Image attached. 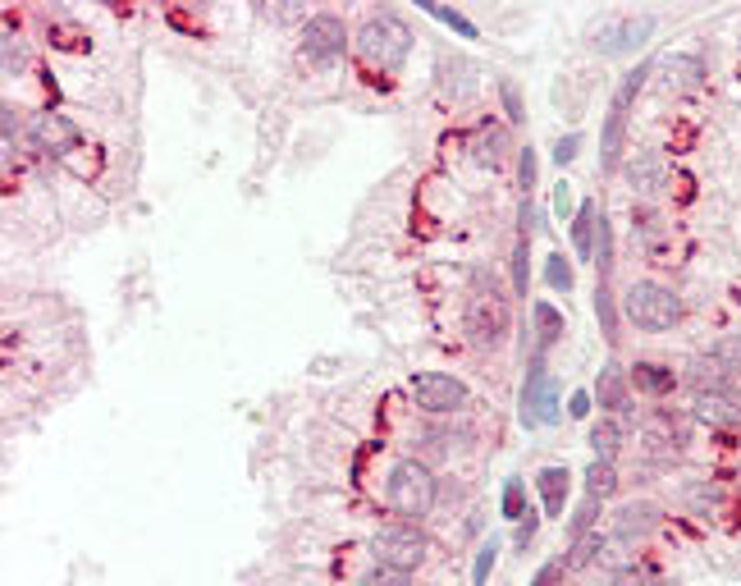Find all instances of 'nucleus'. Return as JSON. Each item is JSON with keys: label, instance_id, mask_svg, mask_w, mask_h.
Returning <instances> with one entry per match:
<instances>
[{"label": "nucleus", "instance_id": "36", "mask_svg": "<svg viewBox=\"0 0 741 586\" xmlns=\"http://www.w3.org/2000/svg\"><path fill=\"white\" fill-rule=\"evenodd\" d=\"M568 413H572V417H586V413H591V394H586V390H577V394H572Z\"/></svg>", "mask_w": 741, "mask_h": 586}, {"label": "nucleus", "instance_id": "16", "mask_svg": "<svg viewBox=\"0 0 741 586\" xmlns=\"http://www.w3.org/2000/svg\"><path fill=\"white\" fill-rule=\"evenodd\" d=\"M531 321H536V353H549V348L563 339V316L554 303H536L531 307Z\"/></svg>", "mask_w": 741, "mask_h": 586}, {"label": "nucleus", "instance_id": "20", "mask_svg": "<svg viewBox=\"0 0 741 586\" xmlns=\"http://www.w3.org/2000/svg\"><path fill=\"white\" fill-rule=\"evenodd\" d=\"M623 124H627V110H623V106H609V120H604V142H600L604 170H613V165H618V147H623Z\"/></svg>", "mask_w": 741, "mask_h": 586}, {"label": "nucleus", "instance_id": "15", "mask_svg": "<svg viewBox=\"0 0 741 586\" xmlns=\"http://www.w3.org/2000/svg\"><path fill=\"white\" fill-rule=\"evenodd\" d=\"M595 229H600V207L595 202H581L577 216H572V243L586 261H595Z\"/></svg>", "mask_w": 741, "mask_h": 586}, {"label": "nucleus", "instance_id": "31", "mask_svg": "<svg viewBox=\"0 0 741 586\" xmlns=\"http://www.w3.org/2000/svg\"><path fill=\"white\" fill-rule=\"evenodd\" d=\"M517 184H522L527 197H531V188H536V152H531V147L517 156Z\"/></svg>", "mask_w": 741, "mask_h": 586}, {"label": "nucleus", "instance_id": "38", "mask_svg": "<svg viewBox=\"0 0 741 586\" xmlns=\"http://www.w3.org/2000/svg\"><path fill=\"white\" fill-rule=\"evenodd\" d=\"M618 586H655V582H645L641 568H623V573H618Z\"/></svg>", "mask_w": 741, "mask_h": 586}, {"label": "nucleus", "instance_id": "37", "mask_svg": "<svg viewBox=\"0 0 741 586\" xmlns=\"http://www.w3.org/2000/svg\"><path fill=\"white\" fill-rule=\"evenodd\" d=\"M554 211H559V216L572 211V184H559V193H554Z\"/></svg>", "mask_w": 741, "mask_h": 586}, {"label": "nucleus", "instance_id": "2", "mask_svg": "<svg viewBox=\"0 0 741 586\" xmlns=\"http://www.w3.org/2000/svg\"><path fill=\"white\" fill-rule=\"evenodd\" d=\"M623 312L636 330H673L682 321V298H677L668 284H655V280H636L632 289L623 293Z\"/></svg>", "mask_w": 741, "mask_h": 586}, {"label": "nucleus", "instance_id": "34", "mask_svg": "<svg viewBox=\"0 0 741 586\" xmlns=\"http://www.w3.org/2000/svg\"><path fill=\"white\" fill-rule=\"evenodd\" d=\"M536 527H540V518H536V513H522V518H517V545H522V550H527V545H531V536H536Z\"/></svg>", "mask_w": 741, "mask_h": 586}, {"label": "nucleus", "instance_id": "33", "mask_svg": "<svg viewBox=\"0 0 741 586\" xmlns=\"http://www.w3.org/2000/svg\"><path fill=\"white\" fill-rule=\"evenodd\" d=\"M559 577H563V559H549V564L531 577V586H559Z\"/></svg>", "mask_w": 741, "mask_h": 586}, {"label": "nucleus", "instance_id": "24", "mask_svg": "<svg viewBox=\"0 0 741 586\" xmlns=\"http://www.w3.org/2000/svg\"><path fill=\"white\" fill-rule=\"evenodd\" d=\"M545 280H549V289L572 293V284H577V275H572V261L563 257V252H554V257H549V266H545Z\"/></svg>", "mask_w": 741, "mask_h": 586}, {"label": "nucleus", "instance_id": "9", "mask_svg": "<svg viewBox=\"0 0 741 586\" xmlns=\"http://www.w3.org/2000/svg\"><path fill=\"white\" fill-rule=\"evenodd\" d=\"M650 74L659 78L664 92H696V87L705 83V65H700V55H687V51H673V55H664V60H655Z\"/></svg>", "mask_w": 741, "mask_h": 586}, {"label": "nucleus", "instance_id": "10", "mask_svg": "<svg viewBox=\"0 0 741 586\" xmlns=\"http://www.w3.org/2000/svg\"><path fill=\"white\" fill-rule=\"evenodd\" d=\"M696 417L705 426H741V394L732 390H700L696 394Z\"/></svg>", "mask_w": 741, "mask_h": 586}, {"label": "nucleus", "instance_id": "7", "mask_svg": "<svg viewBox=\"0 0 741 586\" xmlns=\"http://www.w3.org/2000/svg\"><path fill=\"white\" fill-rule=\"evenodd\" d=\"M559 422V385L545 367H531L522 385V426H549Z\"/></svg>", "mask_w": 741, "mask_h": 586}, {"label": "nucleus", "instance_id": "35", "mask_svg": "<svg viewBox=\"0 0 741 586\" xmlns=\"http://www.w3.org/2000/svg\"><path fill=\"white\" fill-rule=\"evenodd\" d=\"M577 147H581V138H577V133H568V138H559V142H554V161H559V165H568L572 156H577Z\"/></svg>", "mask_w": 741, "mask_h": 586}, {"label": "nucleus", "instance_id": "22", "mask_svg": "<svg viewBox=\"0 0 741 586\" xmlns=\"http://www.w3.org/2000/svg\"><path fill=\"white\" fill-rule=\"evenodd\" d=\"M659 518V509H650V504H627L623 513H618V532L632 536V532H650Z\"/></svg>", "mask_w": 741, "mask_h": 586}, {"label": "nucleus", "instance_id": "11", "mask_svg": "<svg viewBox=\"0 0 741 586\" xmlns=\"http://www.w3.org/2000/svg\"><path fill=\"white\" fill-rule=\"evenodd\" d=\"M650 33H655V19H650V14H636V19L609 23L595 46H600V51H609V55H623V51H636V46H641Z\"/></svg>", "mask_w": 741, "mask_h": 586}, {"label": "nucleus", "instance_id": "39", "mask_svg": "<svg viewBox=\"0 0 741 586\" xmlns=\"http://www.w3.org/2000/svg\"><path fill=\"white\" fill-rule=\"evenodd\" d=\"M5 147H14V110L5 106Z\"/></svg>", "mask_w": 741, "mask_h": 586}, {"label": "nucleus", "instance_id": "13", "mask_svg": "<svg viewBox=\"0 0 741 586\" xmlns=\"http://www.w3.org/2000/svg\"><path fill=\"white\" fill-rule=\"evenodd\" d=\"M595 399H600V408L609 417L627 408V376H623V367H618V362H609V367L600 371V380H595Z\"/></svg>", "mask_w": 741, "mask_h": 586}, {"label": "nucleus", "instance_id": "1", "mask_svg": "<svg viewBox=\"0 0 741 586\" xmlns=\"http://www.w3.org/2000/svg\"><path fill=\"white\" fill-rule=\"evenodd\" d=\"M357 51H362L366 65L394 74V69H403V60L412 51V33L403 28L398 14H371L362 23V33H357Z\"/></svg>", "mask_w": 741, "mask_h": 586}, {"label": "nucleus", "instance_id": "14", "mask_svg": "<svg viewBox=\"0 0 741 586\" xmlns=\"http://www.w3.org/2000/svg\"><path fill=\"white\" fill-rule=\"evenodd\" d=\"M472 152H476V161H481V165H504L508 161V129H504V124H481Z\"/></svg>", "mask_w": 741, "mask_h": 586}, {"label": "nucleus", "instance_id": "30", "mask_svg": "<svg viewBox=\"0 0 741 586\" xmlns=\"http://www.w3.org/2000/svg\"><path fill=\"white\" fill-rule=\"evenodd\" d=\"M494 559H499V541H485L481 550H476V568H472V586H485V577H490Z\"/></svg>", "mask_w": 741, "mask_h": 586}, {"label": "nucleus", "instance_id": "6", "mask_svg": "<svg viewBox=\"0 0 741 586\" xmlns=\"http://www.w3.org/2000/svg\"><path fill=\"white\" fill-rule=\"evenodd\" d=\"M467 335H472V344H490V348L508 335V303L494 289L476 293L467 303Z\"/></svg>", "mask_w": 741, "mask_h": 586}, {"label": "nucleus", "instance_id": "29", "mask_svg": "<svg viewBox=\"0 0 741 586\" xmlns=\"http://www.w3.org/2000/svg\"><path fill=\"white\" fill-rule=\"evenodd\" d=\"M522 513H527V490H522V481L513 477V481L504 486V518H508V522H517Z\"/></svg>", "mask_w": 741, "mask_h": 586}, {"label": "nucleus", "instance_id": "8", "mask_svg": "<svg viewBox=\"0 0 741 586\" xmlns=\"http://www.w3.org/2000/svg\"><path fill=\"white\" fill-rule=\"evenodd\" d=\"M344 42H348V33L339 14H312V19L302 23V51L312 55V60H321V65L325 60H339Z\"/></svg>", "mask_w": 741, "mask_h": 586}, {"label": "nucleus", "instance_id": "28", "mask_svg": "<svg viewBox=\"0 0 741 586\" xmlns=\"http://www.w3.org/2000/svg\"><path fill=\"white\" fill-rule=\"evenodd\" d=\"M527 248H531V229H522V239H517V248H513V284H517V293H527V280H531Z\"/></svg>", "mask_w": 741, "mask_h": 586}, {"label": "nucleus", "instance_id": "12", "mask_svg": "<svg viewBox=\"0 0 741 586\" xmlns=\"http://www.w3.org/2000/svg\"><path fill=\"white\" fill-rule=\"evenodd\" d=\"M33 142L42 152H69L78 142V124L65 115H37L33 120Z\"/></svg>", "mask_w": 741, "mask_h": 586}, {"label": "nucleus", "instance_id": "5", "mask_svg": "<svg viewBox=\"0 0 741 586\" xmlns=\"http://www.w3.org/2000/svg\"><path fill=\"white\" fill-rule=\"evenodd\" d=\"M412 399L426 413H458V408H467V385L458 376H444V371H417L412 376Z\"/></svg>", "mask_w": 741, "mask_h": 586}, {"label": "nucleus", "instance_id": "19", "mask_svg": "<svg viewBox=\"0 0 741 586\" xmlns=\"http://www.w3.org/2000/svg\"><path fill=\"white\" fill-rule=\"evenodd\" d=\"M632 385L641 394H655V399H659V394L673 390V371L659 367V362H636V367H632Z\"/></svg>", "mask_w": 741, "mask_h": 586}, {"label": "nucleus", "instance_id": "3", "mask_svg": "<svg viewBox=\"0 0 741 586\" xmlns=\"http://www.w3.org/2000/svg\"><path fill=\"white\" fill-rule=\"evenodd\" d=\"M385 495H389V509L403 513V518H426L430 504H435V472L417 458H403V463L389 472L385 481Z\"/></svg>", "mask_w": 741, "mask_h": 586}, {"label": "nucleus", "instance_id": "25", "mask_svg": "<svg viewBox=\"0 0 741 586\" xmlns=\"http://www.w3.org/2000/svg\"><path fill=\"white\" fill-rule=\"evenodd\" d=\"M595 316H600V330L604 339H618V307H613V293L600 284V293H595Z\"/></svg>", "mask_w": 741, "mask_h": 586}, {"label": "nucleus", "instance_id": "21", "mask_svg": "<svg viewBox=\"0 0 741 586\" xmlns=\"http://www.w3.org/2000/svg\"><path fill=\"white\" fill-rule=\"evenodd\" d=\"M613 490H618V472H613V463L595 458V463L586 467V495H591V500H609Z\"/></svg>", "mask_w": 741, "mask_h": 586}, {"label": "nucleus", "instance_id": "23", "mask_svg": "<svg viewBox=\"0 0 741 586\" xmlns=\"http://www.w3.org/2000/svg\"><path fill=\"white\" fill-rule=\"evenodd\" d=\"M627 179H632V188H641V193H655L659 184H664V165L659 161H632V170H627Z\"/></svg>", "mask_w": 741, "mask_h": 586}, {"label": "nucleus", "instance_id": "26", "mask_svg": "<svg viewBox=\"0 0 741 586\" xmlns=\"http://www.w3.org/2000/svg\"><path fill=\"white\" fill-rule=\"evenodd\" d=\"M362 586H412V573L408 568H389V564H376L371 573L362 577Z\"/></svg>", "mask_w": 741, "mask_h": 586}, {"label": "nucleus", "instance_id": "17", "mask_svg": "<svg viewBox=\"0 0 741 586\" xmlns=\"http://www.w3.org/2000/svg\"><path fill=\"white\" fill-rule=\"evenodd\" d=\"M623 440H627V431H623L618 417H600V422L591 426V449H595V458H604V463H613V454L623 449Z\"/></svg>", "mask_w": 741, "mask_h": 586}, {"label": "nucleus", "instance_id": "32", "mask_svg": "<svg viewBox=\"0 0 741 586\" xmlns=\"http://www.w3.org/2000/svg\"><path fill=\"white\" fill-rule=\"evenodd\" d=\"M499 97H504V110H508V120H522V97H517V87L508 83H499Z\"/></svg>", "mask_w": 741, "mask_h": 586}, {"label": "nucleus", "instance_id": "18", "mask_svg": "<svg viewBox=\"0 0 741 586\" xmlns=\"http://www.w3.org/2000/svg\"><path fill=\"white\" fill-rule=\"evenodd\" d=\"M540 495H545L549 518H563V504H568V467H545V472H540Z\"/></svg>", "mask_w": 741, "mask_h": 586}, {"label": "nucleus", "instance_id": "4", "mask_svg": "<svg viewBox=\"0 0 741 586\" xmlns=\"http://www.w3.org/2000/svg\"><path fill=\"white\" fill-rule=\"evenodd\" d=\"M371 554H376V564L408 568L412 573V568L430 554V541L421 527H412V522H394V527H380V532L371 536Z\"/></svg>", "mask_w": 741, "mask_h": 586}, {"label": "nucleus", "instance_id": "27", "mask_svg": "<svg viewBox=\"0 0 741 586\" xmlns=\"http://www.w3.org/2000/svg\"><path fill=\"white\" fill-rule=\"evenodd\" d=\"M421 5H426V14H435V19H440V23H449V28H453V33H458V37H467V42H472V37H476V23H467V19H462V14L444 10V5H435V0H421Z\"/></svg>", "mask_w": 741, "mask_h": 586}]
</instances>
